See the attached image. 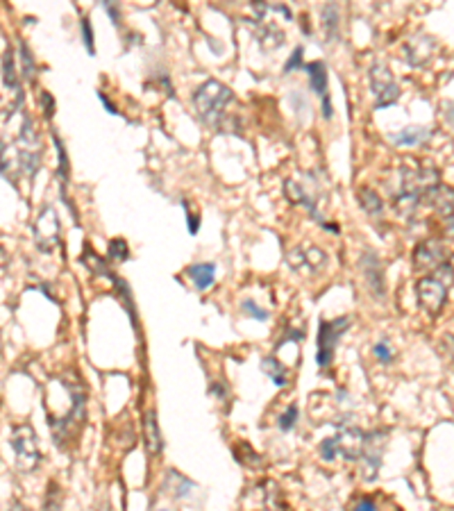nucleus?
Masks as SVG:
<instances>
[{"label":"nucleus","mask_w":454,"mask_h":511,"mask_svg":"<svg viewBox=\"0 0 454 511\" xmlns=\"http://www.w3.org/2000/svg\"><path fill=\"white\" fill-rule=\"evenodd\" d=\"M357 198H359V203H362L364 212H366L368 216H379V214H382L384 203H382V198H379V195L372 191V189L362 187V189L357 191Z\"/></svg>","instance_id":"f3484780"},{"label":"nucleus","mask_w":454,"mask_h":511,"mask_svg":"<svg viewBox=\"0 0 454 511\" xmlns=\"http://www.w3.org/2000/svg\"><path fill=\"white\" fill-rule=\"evenodd\" d=\"M80 30H82V39H85V45H87L89 55H93V53H96V45H93V28H91L89 16L82 18V23H80Z\"/></svg>","instance_id":"bb28decb"},{"label":"nucleus","mask_w":454,"mask_h":511,"mask_svg":"<svg viewBox=\"0 0 454 511\" xmlns=\"http://www.w3.org/2000/svg\"><path fill=\"white\" fill-rule=\"evenodd\" d=\"M232 91L218 82V80H207L200 87L195 89L193 94V107L198 112V119H200L207 127H214L218 130L223 125L225 119V107L227 102H232Z\"/></svg>","instance_id":"f03ea898"},{"label":"nucleus","mask_w":454,"mask_h":511,"mask_svg":"<svg viewBox=\"0 0 454 511\" xmlns=\"http://www.w3.org/2000/svg\"><path fill=\"white\" fill-rule=\"evenodd\" d=\"M41 107H43V114L48 116V119H53V114H55V100L53 96L48 94V91H41Z\"/></svg>","instance_id":"7c9ffc66"},{"label":"nucleus","mask_w":454,"mask_h":511,"mask_svg":"<svg viewBox=\"0 0 454 511\" xmlns=\"http://www.w3.org/2000/svg\"><path fill=\"white\" fill-rule=\"evenodd\" d=\"M82 262L89 266V269L93 271V273H96V275H102V277H109V280H112V277H114V273L107 269V264H104L100 257H98V254L96 252H93L89 246H85V254H82Z\"/></svg>","instance_id":"412c9836"},{"label":"nucleus","mask_w":454,"mask_h":511,"mask_svg":"<svg viewBox=\"0 0 454 511\" xmlns=\"http://www.w3.org/2000/svg\"><path fill=\"white\" fill-rule=\"evenodd\" d=\"M296 421H298V407H296V404H291V407L282 416H279V429L288 432V429H293Z\"/></svg>","instance_id":"a878e982"},{"label":"nucleus","mask_w":454,"mask_h":511,"mask_svg":"<svg viewBox=\"0 0 454 511\" xmlns=\"http://www.w3.org/2000/svg\"><path fill=\"white\" fill-rule=\"evenodd\" d=\"M109 259H114V262L130 259V248H127L125 239H112L109 241Z\"/></svg>","instance_id":"5701e85b"},{"label":"nucleus","mask_w":454,"mask_h":511,"mask_svg":"<svg viewBox=\"0 0 454 511\" xmlns=\"http://www.w3.org/2000/svg\"><path fill=\"white\" fill-rule=\"evenodd\" d=\"M144 432H146V448L150 455H159L161 452V434H159V425H157V412L150 409L144 418Z\"/></svg>","instance_id":"ddd939ff"},{"label":"nucleus","mask_w":454,"mask_h":511,"mask_svg":"<svg viewBox=\"0 0 454 511\" xmlns=\"http://www.w3.org/2000/svg\"><path fill=\"white\" fill-rule=\"evenodd\" d=\"M305 71L309 73V85L313 89V94L320 98L323 116L325 119H332V102H330V94H328V68H325L323 62H311L305 66Z\"/></svg>","instance_id":"9d476101"},{"label":"nucleus","mask_w":454,"mask_h":511,"mask_svg":"<svg viewBox=\"0 0 454 511\" xmlns=\"http://www.w3.org/2000/svg\"><path fill=\"white\" fill-rule=\"evenodd\" d=\"M452 284H454V269L450 264L438 266L432 275L421 277L416 284V294L423 311H427L429 316H438L445 305V298Z\"/></svg>","instance_id":"7ed1b4c3"},{"label":"nucleus","mask_w":454,"mask_h":511,"mask_svg":"<svg viewBox=\"0 0 454 511\" xmlns=\"http://www.w3.org/2000/svg\"><path fill=\"white\" fill-rule=\"evenodd\" d=\"M241 311L246 313V316L254 318V321H269V311L261 309L254 300H243L241 303Z\"/></svg>","instance_id":"b1692460"},{"label":"nucleus","mask_w":454,"mask_h":511,"mask_svg":"<svg viewBox=\"0 0 454 511\" xmlns=\"http://www.w3.org/2000/svg\"><path fill=\"white\" fill-rule=\"evenodd\" d=\"M18 53H21V68H23V80H28V82H34V75H37V64H34V57L28 48L26 41L18 43Z\"/></svg>","instance_id":"aec40b11"},{"label":"nucleus","mask_w":454,"mask_h":511,"mask_svg":"<svg viewBox=\"0 0 454 511\" xmlns=\"http://www.w3.org/2000/svg\"><path fill=\"white\" fill-rule=\"evenodd\" d=\"M53 141H55V148H57V159H60V178L64 180V184L68 182V155L64 150V144L57 132H53Z\"/></svg>","instance_id":"4be33fe9"},{"label":"nucleus","mask_w":454,"mask_h":511,"mask_svg":"<svg viewBox=\"0 0 454 511\" xmlns=\"http://www.w3.org/2000/svg\"><path fill=\"white\" fill-rule=\"evenodd\" d=\"M98 98H100V102L104 104V107H107V112H109V114H116V109H114V104H112V102H109L107 98H104V94H98Z\"/></svg>","instance_id":"f704fd0d"},{"label":"nucleus","mask_w":454,"mask_h":511,"mask_svg":"<svg viewBox=\"0 0 454 511\" xmlns=\"http://www.w3.org/2000/svg\"><path fill=\"white\" fill-rule=\"evenodd\" d=\"M370 89L375 96V109L391 107L400 98V87L395 82L391 68L387 64H372L370 66Z\"/></svg>","instance_id":"423d86ee"},{"label":"nucleus","mask_w":454,"mask_h":511,"mask_svg":"<svg viewBox=\"0 0 454 511\" xmlns=\"http://www.w3.org/2000/svg\"><path fill=\"white\" fill-rule=\"evenodd\" d=\"M261 370L275 382V387H286V384H288L286 368L279 364L275 357H264V359H261Z\"/></svg>","instance_id":"dca6fc26"},{"label":"nucleus","mask_w":454,"mask_h":511,"mask_svg":"<svg viewBox=\"0 0 454 511\" xmlns=\"http://www.w3.org/2000/svg\"><path fill=\"white\" fill-rule=\"evenodd\" d=\"M102 511H112V509H109V507H104V509H102Z\"/></svg>","instance_id":"e433bc0d"},{"label":"nucleus","mask_w":454,"mask_h":511,"mask_svg":"<svg viewBox=\"0 0 454 511\" xmlns=\"http://www.w3.org/2000/svg\"><path fill=\"white\" fill-rule=\"evenodd\" d=\"M352 511H377V507H375V502H372V500H359L352 507Z\"/></svg>","instance_id":"473e14b6"},{"label":"nucleus","mask_w":454,"mask_h":511,"mask_svg":"<svg viewBox=\"0 0 454 511\" xmlns=\"http://www.w3.org/2000/svg\"><path fill=\"white\" fill-rule=\"evenodd\" d=\"M302 55H305V48H302V45H298V48L293 50V55H291V60L284 64V71H286V73L296 71V68L302 66Z\"/></svg>","instance_id":"c756f323"},{"label":"nucleus","mask_w":454,"mask_h":511,"mask_svg":"<svg viewBox=\"0 0 454 511\" xmlns=\"http://www.w3.org/2000/svg\"><path fill=\"white\" fill-rule=\"evenodd\" d=\"M305 336H307L305 328H288L286 334L277 341V348H282L286 341H302V339H305Z\"/></svg>","instance_id":"c85d7f7f"},{"label":"nucleus","mask_w":454,"mask_h":511,"mask_svg":"<svg viewBox=\"0 0 454 511\" xmlns=\"http://www.w3.org/2000/svg\"><path fill=\"white\" fill-rule=\"evenodd\" d=\"M104 7H107V11H109V16L114 18V23H119V9H116L112 3H102Z\"/></svg>","instance_id":"72a5a7b5"},{"label":"nucleus","mask_w":454,"mask_h":511,"mask_svg":"<svg viewBox=\"0 0 454 511\" xmlns=\"http://www.w3.org/2000/svg\"><path fill=\"white\" fill-rule=\"evenodd\" d=\"M350 316H339L334 321H320L318 325V350H316V362L320 368H330L336 343L341 341V336L350 328Z\"/></svg>","instance_id":"20e7f679"},{"label":"nucleus","mask_w":454,"mask_h":511,"mask_svg":"<svg viewBox=\"0 0 454 511\" xmlns=\"http://www.w3.org/2000/svg\"><path fill=\"white\" fill-rule=\"evenodd\" d=\"M362 269L366 273L370 291L375 294L377 298H382L384 296V277H382V264H379L375 252H366V257L362 259Z\"/></svg>","instance_id":"f8f14e48"},{"label":"nucleus","mask_w":454,"mask_h":511,"mask_svg":"<svg viewBox=\"0 0 454 511\" xmlns=\"http://www.w3.org/2000/svg\"><path fill=\"white\" fill-rule=\"evenodd\" d=\"M11 448L16 452V461L23 470H34L39 466L41 455H39V443H37V434H34L32 425H18L11 429V439H9Z\"/></svg>","instance_id":"39448f33"},{"label":"nucleus","mask_w":454,"mask_h":511,"mask_svg":"<svg viewBox=\"0 0 454 511\" xmlns=\"http://www.w3.org/2000/svg\"><path fill=\"white\" fill-rule=\"evenodd\" d=\"M320 455H323L325 461H332L336 455H339V439H336V436L325 439L320 443Z\"/></svg>","instance_id":"393cba45"},{"label":"nucleus","mask_w":454,"mask_h":511,"mask_svg":"<svg viewBox=\"0 0 454 511\" xmlns=\"http://www.w3.org/2000/svg\"><path fill=\"white\" fill-rule=\"evenodd\" d=\"M372 353H375V357L379 359L382 364H389L391 359H393V348H391L387 341H379L375 348H372Z\"/></svg>","instance_id":"cd10ccee"},{"label":"nucleus","mask_w":454,"mask_h":511,"mask_svg":"<svg viewBox=\"0 0 454 511\" xmlns=\"http://www.w3.org/2000/svg\"><path fill=\"white\" fill-rule=\"evenodd\" d=\"M445 264V250L436 241H425L416 248L414 252V266L416 271H427L434 273L438 266Z\"/></svg>","instance_id":"1a4fd4ad"},{"label":"nucleus","mask_w":454,"mask_h":511,"mask_svg":"<svg viewBox=\"0 0 454 511\" xmlns=\"http://www.w3.org/2000/svg\"><path fill=\"white\" fill-rule=\"evenodd\" d=\"M34 241L43 252H50L60 241V216L50 205L43 207L39 218L34 220Z\"/></svg>","instance_id":"6e6552de"},{"label":"nucleus","mask_w":454,"mask_h":511,"mask_svg":"<svg viewBox=\"0 0 454 511\" xmlns=\"http://www.w3.org/2000/svg\"><path fill=\"white\" fill-rule=\"evenodd\" d=\"M159 511H168V509H159Z\"/></svg>","instance_id":"4c0bfd02"},{"label":"nucleus","mask_w":454,"mask_h":511,"mask_svg":"<svg viewBox=\"0 0 454 511\" xmlns=\"http://www.w3.org/2000/svg\"><path fill=\"white\" fill-rule=\"evenodd\" d=\"M323 18H325V34H328V41H334L336 34H339V7L336 5H325L323 7Z\"/></svg>","instance_id":"6ab92c4d"},{"label":"nucleus","mask_w":454,"mask_h":511,"mask_svg":"<svg viewBox=\"0 0 454 511\" xmlns=\"http://www.w3.org/2000/svg\"><path fill=\"white\" fill-rule=\"evenodd\" d=\"M7 511H26V509H23L18 502H14V505H11V509H7Z\"/></svg>","instance_id":"c9c22d12"},{"label":"nucleus","mask_w":454,"mask_h":511,"mask_svg":"<svg viewBox=\"0 0 454 511\" xmlns=\"http://www.w3.org/2000/svg\"><path fill=\"white\" fill-rule=\"evenodd\" d=\"M438 171L434 168H402L400 171V189L395 193V209L404 216L411 218L416 209L423 203H429V195L438 187Z\"/></svg>","instance_id":"f257e3e1"},{"label":"nucleus","mask_w":454,"mask_h":511,"mask_svg":"<svg viewBox=\"0 0 454 511\" xmlns=\"http://www.w3.org/2000/svg\"><path fill=\"white\" fill-rule=\"evenodd\" d=\"M3 80H5V87L16 94V104H18L21 102V87H18V75H16V57H14V50L11 48H7L5 55H3Z\"/></svg>","instance_id":"2eb2a0df"},{"label":"nucleus","mask_w":454,"mask_h":511,"mask_svg":"<svg viewBox=\"0 0 454 511\" xmlns=\"http://www.w3.org/2000/svg\"><path fill=\"white\" fill-rule=\"evenodd\" d=\"M429 139V130L425 127H406V130H400L398 134H393V141L400 146H418Z\"/></svg>","instance_id":"a211bd4d"},{"label":"nucleus","mask_w":454,"mask_h":511,"mask_svg":"<svg viewBox=\"0 0 454 511\" xmlns=\"http://www.w3.org/2000/svg\"><path fill=\"white\" fill-rule=\"evenodd\" d=\"M182 205L186 209V225H189V232H191V235H198V230H200V220H198L195 214L189 212V205H186V203H182Z\"/></svg>","instance_id":"2f4dec72"},{"label":"nucleus","mask_w":454,"mask_h":511,"mask_svg":"<svg viewBox=\"0 0 454 511\" xmlns=\"http://www.w3.org/2000/svg\"><path fill=\"white\" fill-rule=\"evenodd\" d=\"M429 205L436 209L441 218H443L450 225V230L454 232V189L445 187V184H438L432 191V195H429Z\"/></svg>","instance_id":"9b49d317"},{"label":"nucleus","mask_w":454,"mask_h":511,"mask_svg":"<svg viewBox=\"0 0 454 511\" xmlns=\"http://www.w3.org/2000/svg\"><path fill=\"white\" fill-rule=\"evenodd\" d=\"M186 275L191 277V282L200 289V291H205V289H209L216 280V266L214 264H193L186 269Z\"/></svg>","instance_id":"4468645a"},{"label":"nucleus","mask_w":454,"mask_h":511,"mask_svg":"<svg viewBox=\"0 0 454 511\" xmlns=\"http://www.w3.org/2000/svg\"><path fill=\"white\" fill-rule=\"evenodd\" d=\"M389 432L387 429H379V432H370L364 434V446H362V455H359V463H362V475L364 480H375L379 463H382V450H384V436Z\"/></svg>","instance_id":"0eeeda50"}]
</instances>
